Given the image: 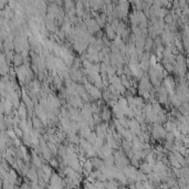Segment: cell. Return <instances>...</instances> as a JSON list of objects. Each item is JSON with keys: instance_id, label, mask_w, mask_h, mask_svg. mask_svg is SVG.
Here are the masks:
<instances>
[{"instance_id": "obj_1", "label": "cell", "mask_w": 189, "mask_h": 189, "mask_svg": "<svg viewBox=\"0 0 189 189\" xmlns=\"http://www.w3.org/2000/svg\"><path fill=\"white\" fill-rule=\"evenodd\" d=\"M113 155H114V158H115V166L117 168H119L121 170H123V169L126 168L127 166H130V161L124 151L118 149V151H116L114 153Z\"/></svg>"}, {"instance_id": "obj_2", "label": "cell", "mask_w": 189, "mask_h": 189, "mask_svg": "<svg viewBox=\"0 0 189 189\" xmlns=\"http://www.w3.org/2000/svg\"><path fill=\"white\" fill-rule=\"evenodd\" d=\"M84 88L86 90V92L88 93V95L92 97L93 100H100L102 98V91L98 88H96L95 85L88 83V81L84 82Z\"/></svg>"}, {"instance_id": "obj_3", "label": "cell", "mask_w": 189, "mask_h": 189, "mask_svg": "<svg viewBox=\"0 0 189 189\" xmlns=\"http://www.w3.org/2000/svg\"><path fill=\"white\" fill-rule=\"evenodd\" d=\"M85 25H86V29H88V32L91 34L97 33L100 31V25H97V22L95 19H86L85 20Z\"/></svg>"}, {"instance_id": "obj_4", "label": "cell", "mask_w": 189, "mask_h": 189, "mask_svg": "<svg viewBox=\"0 0 189 189\" xmlns=\"http://www.w3.org/2000/svg\"><path fill=\"white\" fill-rule=\"evenodd\" d=\"M165 135H166V132H165L164 128L158 123H154V126H153V137L155 139H161L165 137Z\"/></svg>"}, {"instance_id": "obj_5", "label": "cell", "mask_w": 189, "mask_h": 189, "mask_svg": "<svg viewBox=\"0 0 189 189\" xmlns=\"http://www.w3.org/2000/svg\"><path fill=\"white\" fill-rule=\"evenodd\" d=\"M112 111H113V113L115 114V118H116V119L119 121V119H124V118H125V113H124V111L121 109V106L118 105L117 102L112 106Z\"/></svg>"}, {"instance_id": "obj_6", "label": "cell", "mask_w": 189, "mask_h": 189, "mask_svg": "<svg viewBox=\"0 0 189 189\" xmlns=\"http://www.w3.org/2000/svg\"><path fill=\"white\" fill-rule=\"evenodd\" d=\"M31 163H32V165H33L34 168H37V169H40V168H42V166H43V160L39 157L38 155H37V153L35 151H32V156H31Z\"/></svg>"}, {"instance_id": "obj_7", "label": "cell", "mask_w": 189, "mask_h": 189, "mask_svg": "<svg viewBox=\"0 0 189 189\" xmlns=\"http://www.w3.org/2000/svg\"><path fill=\"white\" fill-rule=\"evenodd\" d=\"M111 115H112V112H111V109L104 105L103 107H102V111H101V118L103 119V122H109V119H111Z\"/></svg>"}, {"instance_id": "obj_8", "label": "cell", "mask_w": 189, "mask_h": 189, "mask_svg": "<svg viewBox=\"0 0 189 189\" xmlns=\"http://www.w3.org/2000/svg\"><path fill=\"white\" fill-rule=\"evenodd\" d=\"M105 35H106L111 41H114L115 38H116V32L112 29V27H111L109 23H106V25H105Z\"/></svg>"}, {"instance_id": "obj_9", "label": "cell", "mask_w": 189, "mask_h": 189, "mask_svg": "<svg viewBox=\"0 0 189 189\" xmlns=\"http://www.w3.org/2000/svg\"><path fill=\"white\" fill-rule=\"evenodd\" d=\"M32 125H33V128L37 130H43V127H44V124L42 122L41 119L38 117V116H35V114H34V116H32Z\"/></svg>"}, {"instance_id": "obj_10", "label": "cell", "mask_w": 189, "mask_h": 189, "mask_svg": "<svg viewBox=\"0 0 189 189\" xmlns=\"http://www.w3.org/2000/svg\"><path fill=\"white\" fill-rule=\"evenodd\" d=\"M153 166H154V165L148 164L146 161H144V163H142V164L139 165V170L142 172H144V174H146V175H149L151 172H153Z\"/></svg>"}, {"instance_id": "obj_11", "label": "cell", "mask_w": 189, "mask_h": 189, "mask_svg": "<svg viewBox=\"0 0 189 189\" xmlns=\"http://www.w3.org/2000/svg\"><path fill=\"white\" fill-rule=\"evenodd\" d=\"M100 151H101V153L103 154V156H104V159L106 158V157H109V156H112L114 154V151H113L114 149H112L107 144H105L104 146L102 147Z\"/></svg>"}, {"instance_id": "obj_12", "label": "cell", "mask_w": 189, "mask_h": 189, "mask_svg": "<svg viewBox=\"0 0 189 189\" xmlns=\"http://www.w3.org/2000/svg\"><path fill=\"white\" fill-rule=\"evenodd\" d=\"M91 161H92V164H93L94 170H98V169L104 165V160H102L101 158H98V157H93V158H91Z\"/></svg>"}, {"instance_id": "obj_13", "label": "cell", "mask_w": 189, "mask_h": 189, "mask_svg": "<svg viewBox=\"0 0 189 189\" xmlns=\"http://www.w3.org/2000/svg\"><path fill=\"white\" fill-rule=\"evenodd\" d=\"M82 166H83L84 172H90V174L94 170V167H93V164H92V161H91V158H88V159L85 160L83 164H82Z\"/></svg>"}, {"instance_id": "obj_14", "label": "cell", "mask_w": 189, "mask_h": 189, "mask_svg": "<svg viewBox=\"0 0 189 189\" xmlns=\"http://www.w3.org/2000/svg\"><path fill=\"white\" fill-rule=\"evenodd\" d=\"M13 63H14V65L17 67H21V65H23V62H25V60H23V58H22V55H21V53H16L14 54V56H13Z\"/></svg>"}, {"instance_id": "obj_15", "label": "cell", "mask_w": 189, "mask_h": 189, "mask_svg": "<svg viewBox=\"0 0 189 189\" xmlns=\"http://www.w3.org/2000/svg\"><path fill=\"white\" fill-rule=\"evenodd\" d=\"M58 155L60 156V158H63V157H65L67 155V147L65 145H63V144L59 145V147H58Z\"/></svg>"}, {"instance_id": "obj_16", "label": "cell", "mask_w": 189, "mask_h": 189, "mask_svg": "<svg viewBox=\"0 0 189 189\" xmlns=\"http://www.w3.org/2000/svg\"><path fill=\"white\" fill-rule=\"evenodd\" d=\"M48 143V147H49V149H50L51 154L52 155H58V147H59V145H56V144L54 143H51V142H46Z\"/></svg>"}, {"instance_id": "obj_17", "label": "cell", "mask_w": 189, "mask_h": 189, "mask_svg": "<svg viewBox=\"0 0 189 189\" xmlns=\"http://www.w3.org/2000/svg\"><path fill=\"white\" fill-rule=\"evenodd\" d=\"M42 170H43V172L46 174V176H49V177H51L52 175H53V168L51 167L50 165H43L42 166Z\"/></svg>"}, {"instance_id": "obj_18", "label": "cell", "mask_w": 189, "mask_h": 189, "mask_svg": "<svg viewBox=\"0 0 189 189\" xmlns=\"http://www.w3.org/2000/svg\"><path fill=\"white\" fill-rule=\"evenodd\" d=\"M83 189H97V188L93 182H90V181L85 180L84 181V185H83Z\"/></svg>"}, {"instance_id": "obj_19", "label": "cell", "mask_w": 189, "mask_h": 189, "mask_svg": "<svg viewBox=\"0 0 189 189\" xmlns=\"http://www.w3.org/2000/svg\"><path fill=\"white\" fill-rule=\"evenodd\" d=\"M49 165H50L52 168H58L60 166V163L58 161V159H55V158L52 157V159L49 161Z\"/></svg>"}, {"instance_id": "obj_20", "label": "cell", "mask_w": 189, "mask_h": 189, "mask_svg": "<svg viewBox=\"0 0 189 189\" xmlns=\"http://www.w3.org/2000/svg\"><path fill=\"white\" fill-rule=\"evenodd\" d=\"M118 189H128V187H124V186H123V187H119Z\"/></svg>"}]
</instances>
